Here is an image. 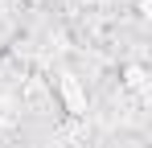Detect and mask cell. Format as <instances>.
<instances>
[{
  "instance_id": "6da1fadb",
  "label": "cell",
  "mask_w": 152,
  "mask_h": 148,
  "mask_svg": "<svg viewBox=\"0 0 152 148\" xmlns=\"http://www.w3.org/2000/svg\"><path fill=\"white\" fill-rule=\"evenodd\" d=\"M53 86H58V99H62V111H66V115H82V111H86V91L78 86V78L62 74Z\"/></svg>"
}]
</instances>
